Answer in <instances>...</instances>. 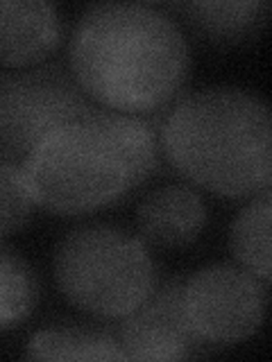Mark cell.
<instances>
[{
	"mask_svg": "<svg viewBox=\"0 0 272 362\" xmlns=\"http://www.w3.org/2000/svg\"><path fill=\"white\" fill-rule=\"evenodd\" d=\"M116 145L130 177V190L143 186L162 161V127L166 111L162 113H128L107 107H96L89 116Z\"/></svg>",
	"mask_w": 272,
	"mask_h": 362,
	"instance_id": "30bf717a",
	"label": "cell"
},
{
	"mask_svg": "<svg viewBox=\"0 0 272 362\" xmlns=\"http://www.w3.org/2000/svg\"><path fill=\"white\" fill-rule=\"evenodd\" d=\"M96 107L64 66L0 73V161L21 165L50 132L86 120Z\"/></svg>",
	"mask_w": 272,
	"mask_h": 362,
	"instance_id": "5b68a950",
	"label": "cell"
},
{
	"mask_svg": "<svg viewBox=\"0 0 272 362\" xmlns=\"http://www.w3.org/2000/svg\"><path fill=\"white\" fill-rule=\"evenodd\" d=\"M207 204L202 195L186 184H168L147 195L139 213V238L157 249L186 247L207 226Z\"/></svg>",
	"mask_w": 272,
	"mask_h": 362,
	"instance_id": "9c48e42d",
	"label": "cell"
},
{
	"mask_svg": "<svg viewBox=\"0 0 272 362\" xmlns=\"http://www.w3.org/2000/svg\"><path fill=\"white\" fill-rule=\"evenodd\" d=\"M270 218H272V197L270 190L254 195L252 202L238 213L232 224V254L238 265L252 272L261 281L270 279Z\"/></svg>",
	"mask_w": 272,
	"mask_h": 362,
	"instance_id": "4fadbf2b",
	"label": "cell"
},
{
	"mask_svg": "<svg viewBox=\"0 0 272 362\" xmlns=\"http://www.w3.org/2000/svg\"><path fill=\"white\" fill-rule=\"evenodd\" d=\"M179 11L207 39L215 43H238L254 37L266 23L270 5L264 0H200L184 3Z\"/></svg>",
	"mask_w": 272,
	"mask_h": 362,
	"instance_id": "8fae6325",
	"label": "cell"
},
{
	"mask_svg": "<svg viewBox=\"0 0 272 362\" xmlns=\"http://www.w3.org/2000/svg\"><path fill=\"white\" fill-rule=\"evenodd\" d=\"M71 71L98 107L152 113L184 86L191 48L166 11L143 3H100L75 25Z\"/></svg>",
	"mask_w": 272,
	"mask_h": 362,
	"instance_id": "6da1fadb",
	"label": "cell"
},
{
	"mask_svg": "<svg viewBox=\"0 0 272 362\" xmlns=\"http://www.w3.org/2000/svg\"><path fill=\"white\" fill-rule=\"evenodd\" d=\"M37 206L18 163L0 161V240L21 231Z\"/></svg>",
	"mask_w": 272,
	"mask_h": 362,
	"instance_id": "9a60e30c",
	"label": "cell"
},
{
	"mask_svg": "<svg viewBox=\"0 0 272 362\" xmlns=\"http://www.w3.org/2000/svg\"><path fill=\"white\" fill-rule=\"evenodd\" d=\"M37 206L60 215H84L130 192L116 145L86 118L50 132L21 163Z\"/></svg>",
	"mask_w": 272,
	"mask_h": 362,
	"instance_id": "3957f363",
	"label": "cell"
},
{
	"mask_svg": "<svg viewBox=\"0 0 272 362\" xmlns=\"http://www.w3.org/2000/svg\"><path fill=\"white\" fill-rule=\"evenodd\" d=\"M162 150L181 177L222 197H254L272 181V118L259 95L209 86L166 111Z\"/></svg>",
	"mask_w": 272,
	"mask_h": 362,
	"instance_id": "7a4b0ae2",
	"label": "cell"
},
{
	"mask_svg": "<svg viewBox=\"0 0 272 362\" xmlns=\"http://www.w3.org/2000/svg\"><path fill=\"white\" fill-rule=\"evenodd\" d=\"M125 360H184L207 346L193 331L184 308V281H157L152 292L132 313L120 317L116 331Z\"/></svg>",
	"mask_w": 272,
	"mask_h": 362,
	"instance_id": "52a82bcc",
	"label": "cell"
},
{
	"mask_svg": "<svg viewBox=\"0 0 272 362\" xmlns=\"http://www.w3.org/2000/svg\"><path fill=\"white\" fill-rule=\"evenodd\" d=\"M266 305V281L241 265H207L184 281L186 317L207 346L252 337L264 324Z\"/></svg>",
	"mask_w": 272,
	"mask_h": 362,
	"instance_id": "8992f818",
	"label": "cell"
},
{
	"mask_svg": "<svg viewBox=\"0 0 272 362\" xmlns=\"http://www.w3.org/2000/svg\"><path fill=\"white\" fill-rule=\"evenodd\" d=\"M55 279L75 308L105 320L132 313L159 281L141 238L109 224L66 233L55 252Z\"/></svg>",
	"mask_w": 272,
	"mask_h": 362,
	"instance_id": "277c9868",
	"label": "cell"
},
{
	"mask_svg": "<svg viewBox=\"0 0 272 362\" xmlns=\"http://www.w3.org/2000/svg\"><path fill=\"white\" fill-rule=\"evenodd\" d=\"M39 301V279L32 265L0 243V333L21 326Z\"/></svg>",
	"mask_w": 272,
	"mask_h": 362,
	"instance_id": "5bb4252c",
	"label": "cell"
},
{
	"mask_svg": "<svg viewBox=\"0 0 272 362\" xmlns=\"http://www.w3.org/2000/svg\"><path fill=\"white\" fill-rule=\"evenodd\" d=\"M64 39V18L45 0H0V64L32 68L43 64Z\"/></svg>",
	"mask_w": 272,
	"mask_h": 362,
	"instance_id": "ba28073f",
	"label": "cell"
},
{
	"mask_svg": "<svg viewBox=\"0 0 272 362\" xmlns=\"http://www.w3.org/2000/svg\"><path fill=\"white\" fill-rule=\"evenodd\" d=\"M32 360H125L118 337L107 328L62 326L45 328L30 337Z\"/></svg>",
	"mask_w": 272,
	"mask_h": 362,
	"instance_id": "7c38bea8",
	"label": "cell"
}]
</instances>
